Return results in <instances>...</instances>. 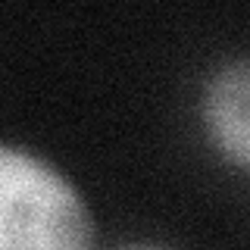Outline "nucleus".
<instances>
[{
	"mask_svg": "<svg viewBox=\"0 0 250 250\" xmlns=\"http://www.w3.org/2000/svg\"><path fill=\"white\" fill-rule=\"evenodd\" d=\"M203 116L219 150L250 166V62H234L209 82Z\"/></svg>",
	"mask_w": 250,
	"mask_h": 250,
	"instance_id": "f03ea898",
	"label": "nucleus"
},
{
	"mask_svg": "<svg viewBox=\"0 0 250 250\" xmlns=\"http://www.w3.org/2000/svg\"><path fill=\"white\" fill-rule=\"evenodd\" d=\"M82 197L25 150L0 153V250H88Z\"/></svg>",
	"mask_w": 250,
	"mask_h": 250,
	"instance_id": "f257e3e1",
	"label": "nucleus"
}]
</instances>
